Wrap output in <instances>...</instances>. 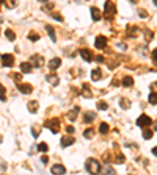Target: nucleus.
I'll use <instances>...</instances> for the list:
<instances>
[{
	"label": "nucleus",
	"mask_w": 157,
	"mask_h": 175,
	"mask_svg": "<svg viewBox=\"0 0 157 175\" xmlns=\"http://www.w3.org/2000/svg\"><path fill=\"white\" fill-rule=\"evenodd\" d=\"M72 144H74V138L72 136L61 138V147H68V145H72Z\"/></svg>",
	"instance_id": "ddd939ff"
},
{
	"label": "nucleus",
	"mask_w": 157,
	"mask_h": 175,
	"mask_svg": "<svg viewBox=\"0 0 157 175\" xmlns=\"http://www.w3.org/2000/svg\"><path fill=\"white\" fill-rule=\"evenodd\" d=\"M91 17H93V20H96V22H98V20H101V11L96 8V6H93V8H91Z\"/></svg>",
	"instance_id": "2eb2a0df"
},
{
	"label": "nucleus",
	"mask_w": 157,
	"mask_h": 175,
	"mask_svg": "<svg viewBox=\"0 0 157 175\" xmlns=\"http://www.w3.org/2000/svg\"><path fill=\"white\" fill-rule=\"evenodd\" d=\"M46 127H49V130L52 133H58V130H60V121H58V119H50V121L46 122Z\"/></svg>",
	"instance_id": "20e7f679"
},
{
	"label": "nucleus",
	"mask_w": 157,
	"mask_h": 175,
	"mask_svg": "<svg viewBox=\"0 0 157 175\" xmlns=\"http://www.w3.org/2000/svg\"><path fill=\"white\" fill-rule=\"evenodd\" d=\"M115 14H116V5H115L113 2H107L105 3V8H104V17L113 19Z\"/></svg>",
	"instance_id": "f03ea898"
},
{
	"label": "nucleus",
	"mask_w": 157,
	"mask_h": 175,
	"mask_svg": "<svg viewBox=\"0 0 157 175\" xmlns=\"http://www.w3.org/2000/svg\"><path fill=\"white\" fill-rule=\"evenodd\" d=\"M5 36H6V39H8V41H14L16 39V34H14V31H13V30H5Z\"/></svg>",
	"instance_id": "4be33fe9"
},
{
	"label": "nucleus",
	"mask_w": 157,
	"mask_h": 175,
	"mask_svg": "<svg viewBox=\"0 0 157 175\" xmlns=\"http://www.w3.org/2000/svg\"><path fill=\"white\" fill-rule=\"evenodd\" d=\"M66 131L68 133H74V127H66Z\"/></svg>",
	"instance_id": "79ce46f5"
},
{
	"label": "nucleus",
	"mask_w": 157,
	"mask_h": 175,
	"mask_svg": "<svg viewBox=\"0 0 157 175\" xmlns=\"http://www.w3.org/2000/svg\"><path fill=\"white\" fill-rule=\"evenodd\" d=\"M79 111H80V108H79V106H74V108H72V111H71L69 114H68L69 121H76V117H77V113H79Z\"/></svg>",
	"instance_id": "f3484780"
},
{
	"label": "nucleus",
	"mask_w": 157,
	"mask_h": 175,
	"mask_svg": "<svg viewBox=\"0 0 157 175\" xmlns=\"http://www.w3.org/2000/svg\"><path fill=\"white\" fill-rule=\"evenodd\" d=\"M46 78H47V81H49V83H50V85H52V86H57V85H58V83H60V80H58V77H57V75H53V74H50V75H47V77H46Z\"/></svg>",
	"instance_id": "4468645a"
},
{
	"label": "nucleus",
	"mask_w": 157,
	"mask_h": 175,
	"mask_svg": "<svg viewBox=\"0 0 157 175\" xmlns=\"http://www.w3.org/2000/svg\"><path fill=\"white\" fill-rule=\"evenodd\" d=\"M52 17L55 19V20H58V22H63V17H61L60 14H57V13H53V14H52Z\"/></svg>",
	"instance_id": "72a5a7b5"
},
{
	"label": "nucleus",
	"mask_w": 157,
	"mask_h": 175,
	"mask_svg": "<svg viewBox=\"0 0 157 175\" xmlns=\"http://www.w3.org/2000/svg\"><path fill=\"white\" fill-rule=\"evenodd\" d=\"M127 33H129V34H137V33H138V30H137V27H129Z\"/></svg>",
	"instance_id": "473e14b6"
},
{
	"label": "nucleus",
	"mask_w": 157,
	"mask_h": 175,
	"mask_svg": "<svg viewBox=\"0 0 157 175\" xmlns=\"http://www.w3.org/2000/svg\"><path fill=\"white\" fill-rule=\"evenodd\" d=\"M96 61H99V63H102V61H104V58H102V57H96Z\"/></svg>",
	"instance_id": "c03bdc74"
},
{
	"label": "nucleus",
	"mask_w": 157,
	"mask_h": 175,
	"mask_svg": "<svg viewBox=\"0 0 157 175\" xmlns=\"http://www.w3.org/2000/svg\"><path fill=\"white\" fill-rule=\"evenodd\" d=\"M38 106H39V105H38V102H36V100L29 102V109L32 111V113H36V111H38Z\"/></svg>",
	"instance_id": "aec40b11"
},
{
	"label": "nucleus",
	"mask_w": 157,
	"mask_h": 175,
	"mask_svg": "<svg viewBox=\"0 0 157 175\" xmlns=\"http://www.w3.org/2000/svg\"><path fill=\"white\" fill-rule=\"evenodd\" d=\"M38 135H39V130H36V128H35V130H33V136H35V138H36Z\"/></svg>",
	"instance_id": "37998d69"
},
{
	"label": "nucleus",
	"mask_w": 157,
	"mask_h": 175,
	"mask_svg": "<svg viewBox=\"0 0 157 175\" xmlns=\"http://www.w3.org/2000/svg\"><path fill=\"white\" fill-rule=\"evenodd\" d=\"M94 116H96L94 113H91V111H88V113L83 116V122H85V124H90V122H93V121H94Z\"/></svg>",
	"instance_id": "dca6fc26"
},
{
	"label": "nucleus",
	"mask_w": 157,
	"mask_h": 175,
	"mask_svg": "<svg viewBox=\"0 0 157 175\" xmlns=\"http://www.w3.org/2000/svg\"><path fill=\"white\" fill-rule=\"evenodd\" d=\"M60 66H61V60L60 58H52L49 61V69H50V71H57Z\"/></svg>",
	"instance_id": "9d476101"
},
{
	"label": "nucleus",
	"mask_w": 157,
	"mask_h": 175,
	"mask_svg": "<svg viewBox=\"0 0 157 175\" xmlns=\"http://www.w3.org/2000/svg\"><path fill=\"white\" fill-rule=\"evenodd\" d=\"M85 167H86L88 174H91V175H96V174L101 172V164H99V161L94 159V158H88L86 163H85Z\"/></svg>",
	"instance_id": "f257e3e1"
},
{
	"label": "nucleus",
	"mask_w": 157,
	"mask_h": 175,
	"mask_svg": "<svg viewBox=\"0 0 157 175\" xmlns=\"http://www.w3.org/2000/svg\"><path fill=\"white\" fill-rule=\"evenodd\" d=\"M41 161H43V163L46 164V163H47V161H49V156H46V155H43V156H41Z\"/></svg>",
	"instance_id": "a19ab883"
},
{
	"label": "nucleus",
	"mask_w": 157,
	"mask_h": 175,
	"mask_svg": "<svg viewBox=\"0 0 157 175\" xmlns=\"http://www.w3.org/2000/svg\"><path fill=\"white\" fill-rule=\"evenodd\" d=\"M107 131H108V125H107L105 122H102V124L99 125V133H101V135H105Z\"/></svg>",
	"instance_id": "b1692460"
},
{
	"label": "nucleus",
	"mask_w": 157,
	"mask_h": 175,
	"mask_svg": "<svg viewBox=\"0 0 157 175\" xmlns=\"http://www.w3.org/2000/svg\"><path fill=\"white\" fill-rule=\"evenodd\" d=\"M101 172L104 175H115V169L110 164H104V167H101Z\"/></svg>",
	"instance_id": "f8f14e48"
},
{
	"label": "nucleus",
	"mask_w": 157,
	"mask_h": 175,
	"mask_svg": "<svg viewBox=\"0 0 157 175\" xmlns=\"http://www.w3.org/2000/svg\"><path fill=\"white\" fill-rule=\"evenodd\" d=\"M52 174L53 175H65L66 174V169H65V166H61V164H55V166H52Z\"/></svg>",
	"instance_id": "6e6552de"
},
{
	"label": "nucleus",
	"mask_w": 157,
	"mask_h": 175,
	"mask_svg": "<svg viewBox=\"0 0 157 175\" xmlns=\"http://www.w3.org/2000/svg\"><path fill=\"white\" fill-rule=\"evenodd\" d=\"M155 130H157V121H155Z\"/></svg>",
	"instance_id": "de8ad7c7"
},
{
	"label": "nucleus",
	"mask_w": 157,
	"mask_h": 175,
	"mask_svg": "<svg viewBox=\"0 0 157 175\" xmlns=\"http://www.w3.org/2000/svg\"><path fill=\"white\" fill-rule=\"evenodd\" d=\"M29 39L35 42V41H38V39H39V34H36L35 31H30V33H29Z\"/></svg>",
	"instance_id": "c756f323"
},
{
	"label": "nucleus",
	"mask_w": 157,
	"mask_h": 175,
	"mask_svg": "<svg viewBox=\"0 0 157 175\" xmlns=\"http://www.w3.org/2000/svg\"><path fill=\"white\" fill-rule=\"evenodd\" d=\"M134 85V80H132V77H124L122 78V86H132Z\"/></svg>",
	"instance_id": "5701e85b"
},
{
	"label": "nucleus",
	"mask_w": 157,
	"mask_h": 175,
	"mask_svg": "<svg viewBox=\"0 0 157 175\" xmlns=\"http://www.w3.org/2000/svg\"><path fill=\"white\" fill-rule=\"evenodd\" d=\"M154 5H157V0H154Z\"/></svg>",
	"instance_id": "49530a36"
},
{
	"label": "nucleus",
	"mask_w": 157,
	"mask_h": 175,
	"mask_svg": "<svg viewBox=\"0 0 157 175\" xmlns=\"http://www.w3.org/2000/svg\"><path fill=\"white\" fill-rule=\"evenodd\" d=\"M83 89H85V95L88 97V95H91L90 94V91H88V89H90V88H88V85H83Z\"/></svg>",
	"instance_id": "58836bf2"
},
{
	"label": "nucleus",
	"mask_w": 157,
	"mask_h": 175,
	"mask_svg": "<svg viewBox=\"0 0 157 175\" xmlns=\"http://www.w3.org/2000/svg\"><path fill=\"white\" fill-rule=\"evenodd\" d=\"M152 153H154V155L157 156V147H154V149H152Z\"/></svg>",
	"instance_id": "a18cd8bd"
},
{
	"label": "nucleus",
	"mask_w": 157,
	"mask_h": 175,
	"mask_svg": "<svg viewBox=\"0 0 157 175\" xmlns=\"http://www.w3.org/2000/svg\"><path fill=\"white\" fill-rule=\"evenodd\" d=\"M101 75H102V72H101V69H94V71L91 72V80H94V81H98V80H101Z\"/></svg>",
	"instance_id": "6ab92c4d"
},
{
	"label": "nucleus",
	"mask_w": 157,
	"mask_h": 175,
	"mask_svg": "<svg viewBox=\"0 0 157 175\" xmlns=\"http://www.w3.org/2000/svg\"><path fill=\"white\" fill-rule=\"evenodd\" d=\"M5 86L3 85H0V100H2V102H5L6 100V94H5Z\"/></svg>",
	"instance_id": "cd10ccee"
},
{
	"label": "nucleus",
	"mask_w": 157,
	"mask_h": 175,
	"mask_svg": "<svg viewBox=\"0 0 157 175\" xmlns=\"http://www.w3.org/2000/svg\"><path fill=\"white\" fill-rule=\"evenodd\" d=\"M80 57L83 58L85 61H93V53H91V50H88V48H82L80 50Z\"/></svg>",
	"instance_id": "1a4fd4ad"
},
{
	"label": "nucleus",
	"mask_w": 157,
	"mask_h": 175,
	"mask_svg": "<svg viewBox=\"0 0 157 175\" xmlns=\"http://www.w3.org/2000/svg\"><path fill=\"white\" fill-rule=\"evenodd\" d=\"M46 30H47V33H49V36H50L52 41H57V38H55V30H53V27L46 25Z\"/></svg>",
	"instance_id": "412c9836"
},
{
	"label": "nucleus",
	"mask_w": 157,
	"mask_h": 175,
	"mask_svg": "<svg viewBox=\"0 0 157 175\" xmlns=\"http://www.w3.org/2000/svg\"><path fill=\"white\" fill-rule=\"evenodd\" d=\"M83 136H85L86 139H90V138H93V136H94V130H93V128H88V130H85V133H83Z\"/></svg>",
	"instance_id": "c85d7f7f"
},
{
	"label": "nucleus",
	"mask_w": 157,
	"mask_h": 175,
	"mask_svg": "<svg viewBox=\"0 0 157 175\" xmlns=\"http://www.w3.org/2000/svg\"><path fill=\"white\" fill-rule=\"evenodd\" d=\"M151 124H152L151 117H149V116H146V114H141V116L137 119V125H138V127L146 128V127H149V125H151Z\"/></svg>",
	"instance_id": "7ed1b4c3"
},
{
	"label": "nucleus",
	"mask_w": 157,
	"mask_h": 175,
	"mask_svg": "<svg viewBox=\"0 0 157 175\" xmlns=\"http://www.w3.org/2000/svg\"><path fill=\"white\" fill-rule=\"evenodd\" d=\"M148 100H149V103H152V105H157V92H151V94H149Z\"/></svg>",
	"instance_id": "393cba45"
},
{
	"label": "nucleus",
	"mask_w": 157,
	"mask_h": 175,
	"mask_svg": "<svg viewBox=\"0 0 157 175\" xmlns=\"http://www.w3.org/2000/svg\"><path fill=\"white\" fill-rule=\"evenodd\" d=\"M94 45H96V48H104L105 45H107V38L105 36H98L96 38V41H94Z\"/></svg>",
	"instance_id": "0eeeda50"
},
{
	"label": "nucleus",
	"mask_w": 157,
	"mask_h": 175,
	"mask_svg": "<svg viewBox=\"0 0 157 175\" xmlns=\"http://www.w3.org/2000/svg\"><path fill=\"white\" fill-rule=\"evenodd\" d=\"M50 8H53V3H52V2H49V3H46V5L43 6V10H50Z\"/></svg>",
	"instance_id": "f704fd0d"
},
{
	"label": "nucleus",
	"mask_w": 157,
	"mask_h": 175,
	"mask_svg": "<svg viewBox=\"0 0 157 175\" xmlns=\"http://www.w3.org/2000/svg\"><path fill=\"white\" fill-rule=\"evenodd\" d=\"M116 161L118 163H124V155H116Z\"/></svg>",
	"instance_id": "4c0bfd02"
},
{
	"label": "nucleus",
	"mask_w": 157,
	"mask_h": 175,
	"mask_svg": "<svg viewBox=\"0 0 157 175\" xmlns=\"http://www.w3.org/2000/svg\"><path fill=\"white\" fill-rule=\"evenodd\" d=\"M119 106H121V108H124V109H127L129 106H131V103H129V100H127V99H121V100H119Z\"/></svg>",
	"instance_id": "bb28decb"
},
{
	"label": "nucleus",
	"mask_w": 157,
	"mask_h": 175,
	"mask_svg": "<svg viewBox=\"0 0 157 175\" xmlns=\"http://www.w3.org/2000/svg\"><path fill=\"white\" fill-rule=\"evenodd\" d=\"M19 91L22 94H30L33 91V86L32 85H27V83H19Z\"/></svg>",
	"instance_id": "9b49d317"
},
{
	"label": "nucleus",
	"mask_w": 157,
	"mask_h": 175,
	"mask_svg": "<svg viewBox=\"0 0 157 175\" xmlns=\"http://www.w3.org/2000/svg\"><path fill=\"white\" fill-rule=\"evenodd\" d=\"M20 71H22L24 74L32 72V64H30V63H22V64H20Z\"/></svg>",
	"instance_id": "a211bd4d"
},
{
	"label": "nucleus",
	"mask_w": 157,
	"mask_h": 175,
	"mask_svg": "<svg viewBox=\"0 0 157 175\" xmlns=\"http://www.w3.org/2000/svg\"><path fill=\"white\" fill-rule=\"evenodd\" d=\"M13 78H14L16 81H20V78H22V75H20V74H13Z\"/></svg>",
	"instance_id": "c9c22d12"
},
{
	"label": "nucleus",
	"mask_w": 157,
	"mask_h": 175,
	"mask_svg": "<svg viewBox=\"0 0 157 175\" xmlns=\"http://www.w3.org/2000/svg\"><path fill=\"white\" fill-rule=\"evenodd\" d=\"M138 16H140V17H146L148 14H146L145 10H138Z\"/></svg>",
	"instance_id": "e433bc0d"
},
{
	"label": "nucleus",
	"mask_w": 157,
	"mask_h": 175,
	"mask_svg": "<svg viewBox=\"0 0 157 175\" xmlns=\"http://www.w3.org/2000/svg\"><path fill=\"white\" fill-rule=\"evenodd\" d=\"M38 150H39V152H43V153H46L47 150H49V147H47V144H44V142H41V144L38 145Z\"/></svg>",
	"instance_id": "7c9ffc66"
},
{
	"label": "nucleus",
	"mask_w": 157,
	"mask_h": 175,
	"mask_svg": "<svg viewBox=\"0 0 157 175\" xmlns=\"http://www.w3.org/2000/svg\"><path fill=\"white\" fill-rule=\"evenodd\" d=\"M30 61H32V64H33V66H36V67L44 66V58L41 57V55H33V57L30 58Z\"/></svg>",
	"instance_id": "423d86ee"
},
{
	"label": "nucleus",
	"mask_w": 157,
	"mask_h": 175,
	"mask_svg": "<svg viewBox=\"0 0 157 175\" xmlns=\"http://www.w3.org/2000/svg\"><path fill=\"white\" fill-rule=\"evenodd\" d=\"M0 6H2V2H0Z\"/></svg>",
	"instance_id": "09e8293b"
},
{
	"label": "nucleus",
	"mask_w": 157,
	"mask_h": 175,
	"mask_svg": "<svg viewBox=\"0 0 157 175\" xmlns=\"http://www.w3.org/2000/svg\"><path fill=\"white\" fill-rule=\"evenodd\" d=\"M2 63H3V66H6V67L14 66V57L10 55V53H3L2 55Z\"/></svg>",
	"instance_id": "39448f33"
},
{
	"label": "nucleus",
	"mask_w": 157,
	"mask_h": 175,
	"mask_svg": "<svg viewBox=\"0 0 157 175\" xmlns=\"http://www.w3.org/2000/svg\"><path fill=\"white\" fill-rule=\"evenodd\" d=\"M143 138H145V139H151L152 138V131L149 128H143Z\"/></svg>",
	"instance_id": "a878e982"
},
{
	"label": "nucleus",
	"mask_w": 157,
	"mask_h": 175,
	"mask_svg": "<svg viewBox=\"0 0 157 175\" xmlns=\"http://www.w3.org/2000/svg\"><path fill=\"white\" fill-rule=\"evenodd\" d=\"M108 108V105H107V102H98V109H101V111H104V109H107Z\"/></svg>",
	"instance_id": "2f4dec72"
},
{
	"label": "nucleus",
	"mask_w": 157,
	"mask_h": 175,
	"mask_svg": "<svg viewBox=\"0 0 157 175\" xmlns=\"http://www.w3.org/2000/svg\"><path fill=\"white\" fill-rule=\"evenodd\" d=\"M152 60L157 63V48H154V50H152Z\"/></svg>",
	"instance_id": "ea45409f"
}]
</instances>
